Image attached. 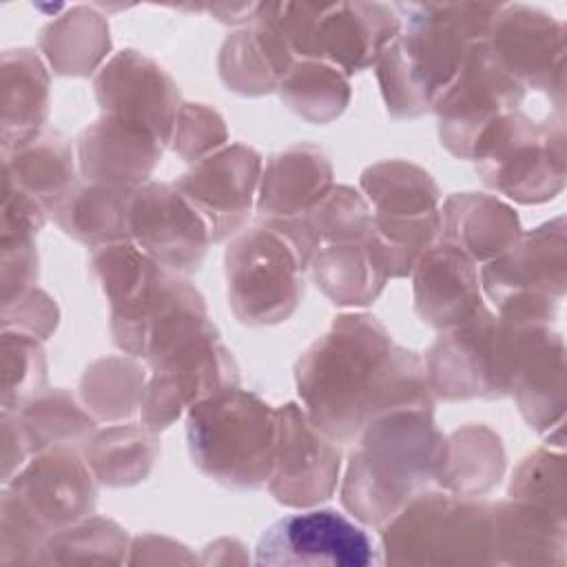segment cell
Returning <instances> with one entry per match:
<instances>
[{
	"label": "cell",
	"instance_id": "3",
	"mask_svg": "<svg viewBox=\"0 0 567 567\" xmlns=\"http://www.w3.org/2000/svg\"><path fill=\"white\" fill-rule=\"evenodd\" d=\"M275 443L277 414L257 394L228 385L190 410V456L204 474L224 485L261 487L272 472Z\"/></svg>",
	"mask_w": 567,
	"mask_h": 567
},
{
	"label": "cell",
	"instance_id": "7",
	"mask_svg": "<svg viewBox=\"0 0 567 567\" xmlns=\"http://www.w3.org/2000/svg\"><path fill=\"white\" fill-rule=\"evenodd\" d=\"M297 405L277 414L270 492L284 505L308 507L330 498L339 474V450Z\"/></svg>",
	"mask_w": 567,
	"mask_h": 567
},
{
	"label": "cell",
	"instance_id": "1",
	"mask_svg": "<svg viewBox=\"0 0 567 567\" xmlns=\"http://www.w3.org/2000/svg\"><path fill=\"white\" fill-rule=\"evenodd\" d=\"M421 361L392 350L372 317H341L299 361V392L310 421L334 441H350L394 408H430Z\"/></svg>",
	"mask_w": 567,
	"mask_h": 567
},
{
	"label": "cell",
	"instance_id": "9",
	"mask_svg": "<svg viewBox=\"0 0 567 567\" xmlns=\"http://www.w3.org/2000/svg\"><path fill=\"white\" fill-rule=\"evenodd\" d=\"M259 157L246 146H233L204 159L177 184V190L204 213L215 239L233 233L250 210Z\"/></svg>",
	"mask_w": 567,
	"mask_h": 567
},
{
	"label": "cell",
	"instance_id": "10",
	"mask_svg": "<svg viewBox=\"0 0 567 567\" xmlns=\"http://www.w3.org/2000/svg\"><path fill=\"white\" fill-rule=\"evenodd\" d=\"M16 498L49 532H60L93 509L95 487L75 456L47 454L18 476Z\"/></svg>",
	"mask_w": 567,
	"mask_h": 567
},
{
	"label": "cell",
	"instance_id": "12",
	"mask_svg": "<svg viewBox=\"0 0 567 567\" xmlns=\"http://www.w3.org/2000/svg\"><path fill=\"white\" fill-rule=\"evenodd\" d=\"M496 565H563L565 518L529 503L494 507Z\"/></svg>",
	"mask_w": 567,
	"mask_h": 567
},
{
	"label": "cell",
	"instance_id": "11",
	"mask_svg": "<svg viewBox=\"0 0 567 567\" xmlns=\"http://www.w3.org/2000/svg\"><path fill=\"white\" fill-rule=\"evenodd\" d=\"M416 308L432 326L470 319L478 306V277L458 246H439L416 264Z\"/></svg>",
	"mask_w": 567,
	"mask_h": 567
},
{
	"label": "cell",
	"instance_id": "6",
	"mask_svg": "<svg viewBox=\"0 0 567 567\" xmlns=\"http://www.w3.org/2000/svg\"><path fill=\"white\" fill-rule=\"evenodd\" d=\"M255 563L268 567H368L383 556L370 534L337 509H308L275 520L257 540Z\"/></svg>",
	"mask_w": 567,
	"mask_h": 567
},
{
	"label": "cell",
	"instance_id": "17",
	"mask_svg": "<svg viewBox=\"0 0 567 567\" xmlns=\"http://www.w3.org/2000/svg\"><path fill=\"white\" fill-rule=\"evenodd\" d=\"M16 159V177L9 175V179H16L18 188L33 199L38 197L60 206L71 193V155L62 142L44 137L33 146L18 151Z\"/></svg>",
	"mask_w": 567,
	"mask_h": 567
},
{
	"label": "cell",
	"instance_id": "13",
	"mask_svg": "<svg viewBox=\"0 0 567 567\" xmlns=\"http://www.w3.org/2000/svg\"><path fill=\"white\" fill-rule=\"evenodd\" d=\"M82 162L109 182L131 184L144 177L155 162L151 131L131 120H115L86 131L82 140Z\"/></svg>",
	"mask_w": 567,
	"mask_h": 567
},
{
	"label": "cell",
	"instance_id": "5",
	"mask_svg": "<svg viewBox=\"0 0 567 567\" xmlns=\"http://www.w3.org/2000/svg\"><path fill=\"white\" fill-rule=\"evenodd\" d=\"M306 259L290 233L275 221L239 235L226 252L235 315L246 323L286 319L297 306L299 270Z\"/></svg>",
	"mask_w": 567,
	"mask_h": 567
},
{
	"label": "cell",
	"instance_id": "8",
	"mask_svg": "<svg viewBox=\"0 0 567 567\" xmlns=\"http://www.w3.org/2000/svg\"><path fill=\"white\" fill-rule=\"evenodd\" d=\"M128 230L148 255L179 270L197 268L206 248L204 219L171 186L148 184L131 197Z\"/></svg>",
	"mask_w": 567,
	"mask_h": 567
},
{
	"label": "cell",
	"instance_id": "14",
	"mask_svg": "<svg viewBox=\"0 0 567 567\" xmlns=\"http://www.w3.org/2000/svg\"><path fill=\"white\" fill-rule=\"evenodd\" d=\"M330 166L312 148H292L275 157L264 182L259 208L288 217L326 195Z\"/></svg>",
	"mask_w": 567,
	"mask_h": 567
},
{
	"label": "cell",
	"instance_id": "19",
	"mask_svg": "<svg viewBox=\"0 0 567 567\" xmlns=\"http://www.w3.org/2000/svg\"><path fill=\"white\" fill-rule=\"evenodd\" d=\"M452 237L481 228L472 244L476 257H494L516 239V217L503 204L487 197H456L447 204Z\"/></svg>",
	"mask_w": 567,
	"mask_h": 567
},
{
	"label": "cell",
	"instance_id": "16",
	"mask_svg": "<svg viewBox=\"0 0 567 567\" xmlns=\"http://www.w3.org/2000/svg\"><path fill=\"white\" fill-rule=\"evenodd\" d=\"M128 204L131 197L126 190L89 186L64 197L58 206V219L66 233L84 241L120 239L128 230Z\"/></svg>",
	"mask_w": 567,
	"mask_h": 567
},
{
	"label": "cell",
	"instance_id": "15",
	"mask_svg": "<svg viewBox=\"0 0 567 567\" xmlns=\"http://www.w3.org/2000/svg\"><path fill=\"white\" fill-rule=\"evenodd\" d=\"M315 275L326 295L334 301L365 303L379 292L388 270L374 244L372 248L337 244L317 257Z\"/></svg>",
	"mask_w": 567,
	"mask_h": 567
},
{
	"label": "cell",
	"instance_id": "18",
	"mask_svg": "<svg viewBox=\"0 0 567 567\" xmlns=\"http://www.w3.org/2000/svg\"><path fill=\"white\" fill-rule=\"evenodd\" d=\"M128 538L111 520L93 518L62 527L44 549L42 563H126Z\"/></svg>",
	"mask_w": 567,
	"mask_h": 567
},
{
	"label": "cell",
	"instance_id": "2",
	"mask_svg": "<svg viewBox=\"0 0 567 567\" xmlns=\"http://www.w3.org/2000/svg\"><path fill=\"white\" fill-rule=\"evenodd\" d=\"M427 408H394L374 416L365 445L352 454L346 507L363 523H390L436 465V432Z\"/></svg>",
	"mask_w": 567,
	"mask_h": 567
},
{
	"label": "cell",
	"instance_id": "20",
	"mask_svg": "<svg viewBox=\"0 0 567 567\" xmlns=\"http://www.w3.org/2000/svg\"><path fill=\"white\" fill-rule=\"evenodd\" d=\"M2 516V565H31L44 560L47 527L18 501L7 494Z\"/></svg>",
	"mask_w": 567,
	"mask_h": 567
},
{
	"label": "cell",
	"instance_id": "4",
	"mask_svg": "<svg viewBox=\"0 0 567 567\" xmlns=\"http://www.w3.org/2000/svg\"><path fill=\"white\" fill-rule=\"evenodd\" d=\"M381 551L390 565H494V507L421 494L385 523Z\"/></svg>",
	"mask_w": 567,
	"mask_h": 567
}]
</instances>
